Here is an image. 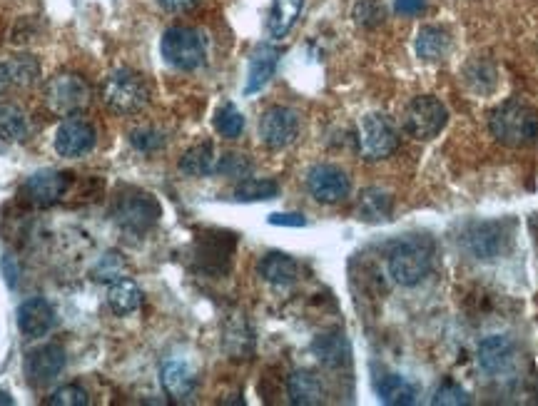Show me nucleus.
<instances>
[{
  "label": "nucleus",
  "mask_w": 538,
  "mask_h": 406,
  "mask_svg": "<svg viewBox=\"0 0 538 406\" xmlns=\"http://www.w3.org/2000/svg\"><path fill=\"white\" fill-rule=\"evenodd\" d=\"M45 100H48L50 110L70 118V115L80 113L90 103V90L83 78L65 73L45 85Z\"/></svg>",
  "instance_id": "6e6552de"
},
{
  "label": "nucleus",
  "mask_w": 538,
  "mask_h": 406,
  "mask_svg": "<svg viewBox=\"0 0 538 406\" xmlns=\"http://www.w3.org/2000/svg\"><path fill=\"white\" fill-rule=\"evenodd\" d=\"M377 392L384 404L394 406H409L414 404L416 399L414 384H409L404 377H399V374H387V377H382V382L377 384Z\"/></svg>",
  "instance_id": "bb28decb"
},
{
  "label": "nucleus",
  "mask_w": 538,
  "mask_h": 406,
  "mask_svg": "<svg viewBox=\"0 0 538 406\" xmlns=\"http://www.w3.org/2000/svg\"><path fill=\"white\" fill-rule=\"evenodd\" d=\"M160 53L167 65L190 73V70H197L205 65L207 40L200 30L187 28V25H175V28L165 30V35H162Z\"/></svg>",
  "instance_id": "7ed1b4c3"
},
{
  "label": "nucleus",
  "mask_w": 538,
  "mask_h": 406,
  "mask_svg": "<svg viewBox=\"0 0 538 406\" xmlns=\"http://www.w3.org/2000/svg\"><path fill=\"white\" fill-rule=\"evenodd\" d=\"M299 135V115L292 108L284 105H274L265 110L260 118V137L269 150H282V147L292 145Z\"/></svg>",
  "instance_id": "9b49d317"
},
{
  "label": "nucleus",
  "mask_w": 538,
  "mask_h": 406,
  "mask_svg": "<svg viewBox=\"0 0 538 406\" xmlns=\"http://www.w3.org/2000/svg\"><path fill=\"white\" fill-rule=\"evenodd\" d=\"M279 55H282V50L274 48V45L262 43L257 45L255 53H252L250 58V73H247V85H245V93H260L262 88L272 80L274 70H277L279 63Z\"/></svg>",
  "instance_id": "f3484780"
},
{
  "label": "nucleus",
  "mask_w": 538,
  "mask_h": 406,
  "mask_svg": "<svg viewBox=\"0 0 538 406\" xmlns=\"http://www.w3.org/2000/svg\"><path fill=\"white\" fill-rule=\"evenodd\" d=\"M394 200L389 192H384L382 187H367V190L359 195L357 215L364 222H382L392 215Z\"/></svg>",
  "instance_id": "393cba45"
},
{
  "label": "nucleus",
  "mask_w": 538,
  "mask_h": 406,
  "mask_svg": "<svg viewBox=\"0 0 538 406\" xmlns=\"http://www.w3.org/2000/svg\"><path fill=\"white\" fill-rule=\"evenodd\" d=\"M197 3H200V0H157V5H160L162 10H167V13H187V10L195 8Z\"/></svg>",
  "instance_id": "ea45409f"
},
{
  "label": "nucleus",
  "mask_w": 538,
  "mask_h": 406,
  "mask_svg": "<svg viewBox=\"0 0 538 406\" xmlns=\"http://www.w3.org/2000/svg\"><path fill=\"white\" fill-rule=\"evenodd\" d=\"M279 195V185L274 180H260V177H245L235 187L232 197L237 202H265Z\"/></svg>",
  "instance_id": "cd10ccee"
},
{
  "label": "nucleus",
  "mask_w": 538,
  "mask_h": 406,
  "mask_svg": "<svg viewBox=\"0 0 538 406\" xmlns=\"http://www.w3.org/2000/svg\"><path fill=\"white\" fill-rule=\"evenodd\" d=\"M215 130L227 140H235L245 130V118H242L240 110L232 103H225L222 108H217L215 113Z\"/></svg>",
  "instance_id": "c756f323"
},
{
  "label": "nucleus",
  "mask_w": 538,
  "mask_h": 406,
  "mask_svg": "<svg viewBox=\"0 0 538 406\" xmlns=\"http://www.w3.org/2000/svg\"><path fill=\"white\" fill-rule=\"evenodd\" d=\"M55 327V309L48 299L33 297L25 299L18 307V329L28 339H40Z\"/></svg>",
  "instance_id": "4468645a"
},
{
  "label": "nucleus",
  "mask_w": 538,
  "mask_h": 406,
  "mask_svg": "<svg viewBox=\"0 0 538 406\" xmlns=\"http://www.w3.org/2000/svg\"><path fill=\"white\" fill-rule=\"evenodd\" d=\"M399 147V133L387 115L369 113L359 123V150L367 160H384Z\"/></svg>",
  "instance_id": "0eeeda50"
},
{
  "label": "nucleus",
  "mask_w": 538,
  "mask_h": 406,
  "mask_svg": "<svg viewBox=\"0 0 538 406\" xmlns=\"http://www.w3.org/2000/svg\"><path fill=\"white\" fill-rule=\"evenodd\" d=\"M217 160H220V157H217L215 145H212V142H202V145L190 147V150L182 155L180 170L190 177H210L215 175Z\"/></svg>",
  "instance_id": "b1692460"
},
{
  "label": "nucleus",
  "mask_w": 538,
  "mask_h": 406,
  "mask_svg": "<svg viewBox=\"0 0 538 406\" xmlns=\"http://www.w3.org/2000/svg\"><path fill=\"white\" fill-rule=\"evenodd\" d=\"M123 270H125V265H123V260H120L118 252H108V255H105L103 260L93 267V279H100V282L110 279V282H115V279H120Z\"/></svg>",
  "instance_id": "f704fd0d"
},
{
  "label": "nucleus",
  "mask_w": 538,
  "mask_h": 406,
  "mask_svg": "<svg viewBox=\"0 0 538 406\" xmlns=\"http://www.w3.org/2000/svg\"><path fill=\"white\" fill-rule=\"evenodd\" d=\"M312 352L317 354L319 362L324 364V367H332L339 369L344 367V364H349V342L344 339V334H322V337L314 339L312 344Z\"/></svg>",
  "instance_id": "5701e85b"
},
{
  "label": "nucleus",
  "mask_w": 538,
  "mask_h": 406,
  "mask_svg": "<svg viewBox=\"0 0 538 406\" xmlns=\"http://www.w3.org/2000/svg\"><path fill=\"white\" fill-rule=\"evenodd\" d=\"M424 8H426V0H394V10H397L399 15H406V18L419 15Z\"/></svg>",
  "instance_id": "58836bf2"
},
{
  "label": "nucleus",
  "mask_w": 538,
  "mask_h": 406,
  "mask_svg": "<svg viewBox=\"0 0 538 406\" xmlns=\"http://www.w3.org/2000/svg\"><path fill=\"white\" fill-rule=\"evenodd\" d=\"M48 404L53 406H88L90 404V394L85 392L78 384H65V387L55 389L48 397Z\"/></svg>",
  "instance_id": "473e14b6"
},
{
  "label": "nucleus",
  "mask_w": 538,
  "mask_h": 406,
  "mask_svg": "<svg viewBox=\"0 0 538 406\" xmlns=\"http://www.w3.org/2000/svg\"><path fill=\"white\" fill-rule=\"evenodd\" d=\"M269 225L304 227L307 225V220H304V215H297V212H277V215H269Z\"/></svg>",
  "instance_id": "4c0bfd02"
},
{
  "label": "nucleus",
  "mask_w": 538,
  "mask_h": 406,
  "mask_svg": "<svg viewBox=\"0 0 538 406\" xmlns=\"http://www.w3.org/2000/svg\"><path fill=\"white\" fill-rule=\"evenodd\" d=\"M130 142H133L135 150L155 152V150H162V147H165V135L157 133V130H152V128L135 130V133L130 135Z\"/></svg>",
  "instance_id": "e433bc0d"
},
{
  "label": "nucleus",
  "mask_w": 538,
  "mask_h": 406,
  "mask_svg": "<svg viewBox=\"0 0 538 406\" xmlns=\"http://www.w3.org/2000/svg\"><path fill=\"white\" fill-rule=\"evenodd\" d=\"M95 142H98V133H95L93 125H90L88 120L70 115V118H65L63 123H60V128L55 130L53 145L60 157H83L93 150Z\"/></svg>",
  "instance_id": "ddd939ff"
},
{
  "label": "nucleus",
  "mask_w": 538,
  "mask_h": 406,
  "mask_svg": "<svg viewBox=\"0 0 538 406\" xmlns=\"http://www.w3.org/2000/svg\"><path fill=\"white\" fill-rule=\"evenodd\" d=\"M307 190L322 205H334V202H342L349 195L352 185H349V177L342 167L317 165L309 170Z\"/></svg>",
  "instance_id": "f8f14e48"
},
{
  "label": "nucleus",
  "mask_w": 538,
  "mask_h": 406,
  "mask_svg": "<svg viewBox=\"0 0 538 406\" xmlns=\"http://www.w3.org/2000/svg\"><path fill=\"white\" fill-rule=\"evenodd\" d=\"M28 135V123H25L23 110L15 105H0V142L13 145V142L25 140Z\"/></svg>",
  "instance_id": "c85d7f7f"
},
{
  "label": "nucleus",
  "mask_w": 538,
  "mask_h": 406,
  "mask_svg": "<svg viewBox=\"0 0 538 406\" xmlns=\"http://www.w3.org/2000/svg\"><path fill=\"white\" fill-rule=\"evenodd\" d=\"M13 85V80H10V73H8V65L0 63V95L5 93V90Z\"/></svg>",
  "instance_id": "a19ab883"
},
{
  "label": "nucleus",
  "mask_w": 538,
  "mask_h": 406,
  "mask_svg": "<svg viewBox=\"0 0 538 406\" xmlns=\"http://www.w3.org/2000/svg\"><path fill=\"white\" fill-rule=\"evenodd\" d=\"M250 172H252V162L247 160L245 155H240V152H225V155H220V160H217V167H215V175L235 177V180H245Z\"/></svg>",
  "instance_id": "7c9ffc66"
},
{
  "label": "nucleus",
  "mask_w": 538,
  "mask_h": 406,
  "mask_svg": "<svg viewBox=\"0 0 538 406\" xmlns=\"http://www.w3.org/2000/svg\"><path fill=\"white\" fill-rule=\"evenodd\" d=\"M302 5L304 0H272L267 20L269 38L274 40L287 38V33L294 28V23H297L299 13H302Z\"/></svg>",
  "instance_id": "4be33fe9"
},
{
  "label": "nucleus",
  "mask_w": 538,
  "mask_h": 406,
  "mask_svg": "<svg viewBox=\"0 0 538 406\" xmlns=\"http://www.w3.org/2000/svg\"><path fill=\"white\" fill-rule=\"evenodd\" d=\"M289 402L297 406H319L327 402V387L314 372H294L287 382Z\"/></svg>",
  "instance_id": "6ab92c4d"
},
{
  "label": "nucleus",
  "mask_w": 538,
  "mask_h": 406,
  "mask_svg": "<svg viewBox=\"0 0 538 406\" xmlns=\"http://www.w3.org/2000/svg\"><path fill=\"white\" fill-rule=\"evenodd\" d=\"M160 382L167 397L175 399V402H187V399L192 397V392H195L197 379H195V372H192L185 362H180V359H170V362L162 364Z\"/></svg>",
  "instance_id": "dca6fc26"
},
{
  "label": "nucleus",
  "mask_w": 538,
  "mask_h": 406,
  "mask_svg": "<svg viewBox=\"0 0 538 406\" xmlns=\"http://www.w3.org/2000/svg\"><path fill=\"white\" fill-rule=\"evenodd\" d=\"M354 20L364 28H377L379 23H384V5L379 0H359L354 5Z\"/></svg>",
  "instance_id": "72a5a7b5"
},
{
  "label": "nucleus",
  "mask_w": 538,
  "mask_h": 406,
  "mask_svg": "<svg viewBox=\"0 0 538 406\" xmlns=\"http://www.w3.org/2000/svg\"><path fill=\"white\" fill-rule=\"evenodd\" d=\"M5 65H8L10 80H13L15 85H30V83H35L40 75L38 60L30 58V55H18V58H13Z\"/></svg>",
  "instance_id": "2f4dec72"
},
{
  "label": "nucleus",
  "mask_w": 538,
  "mask_h": 406,
  "mask_svg": "<svg viewBox=\"0 0 538 406\" xmlns=\"http://www.w3.org/2000/svg\"><path fill=\"white\" fill-rule=\"evenodd\" d=\"M449 113L434 95H419L404 110V130L414 140H434L444 130Z\"/></svg>",
  "instance_id": "423d86ee"
},
{
  "label": "nucleus",
  "mask_w": 538,
  "mask_h": 406,
  "mask_svg": "<svg viewBox=\"0 0 538 406\" xmlns=\"http://www.w3.org/2000/svg\"><path fill=\"white\" fill-rule=\"evenodd\" d=\"M431 252L429 242L424 240H404L389 252V274L402 287H414L426 274L431 272Z\"/></svg>",
  "instance_id": "39448f33"
},
{
  "label": "nucleus",
  "mask_w": 538,
  "mask_h": 406,
  "mask_svg": "<svg viewBox=\"0 0 538 406\" xmlns=\"http://www.w3.org/2000/svg\"><path fill=\"white\" fill-rule=\"evenodd\" d=\"M451 50V38L444 28L439 25H424L416 35V55H419L424 63H436V60H444Z\"/></svg>",
  "instance_id": "aec40b11"
},
{
  "label": "nucleus",
  "mask_w": 538,
  "mask_h": 406,
  "mask_svg": "<svg viewBox=\"0 0 538 406\" xmlns=\"http://www.w3.org/2000/svg\"><path fill=\"white\" fill-rule=\"evenodd\" d=\"M489 130L501 145L526 147L538 137V113L521 100H509L489 115Z\"/></svg>",
  "instance_id": "f257e3e1"
},
{
  "label": "nucleus",
  "mask_w": 538,
  "mask_h": 406,
  "mask_svg": "<svg viewBox=\"0 0 538 406\" xmlns=\"http://www.w3.org/2000/svg\"><path fill=\"white\" fill-rule=\"evenodd\" d=\"M65 349L60 344H43V347L33 349V352L25 354L23 372L28 377V384L35 389L50 387L55 379L60 377V372L65 369Z\"/></svg>",
  "instance_id": "1a4fd4ad"
},
{
  "label": "nucleus",
  "mask_w": 538,
  "mask_h": 406,
  "mask_svg": "<svg viewBox=\"0 0 538 406\" xmlns=\"http://www.w3.org/2000/svg\"><path fill=\"white\" fill-rule=\"evenodd\" d=\"M516 347L509 337L504 334H494V337L484 339L479 347V364L486 374H501L511 367L514 362Z\"/></svg>",
  "instance_id": "a211bd4d"
},
{
  "label": "nucleus",
  "mask_w": 538,
  "mask_h": 406,
  "mask_svg": "<svg viewBox=\"0 0 538 406\" xmlns=\"http://www.w3.org/2000/svg\"><path fill=\"white\" fill-rule=\"evenodd\" d=\"M15 404V399L10 397L8 392H3V389H0V406H13Z\"/></svg>",
  "instance_id": "79ce46f5"
},
{
  "label": "nucleus",
  "mask_w": 538,
  "mask_h": 406,
  "mask_svg": "<svg viewBox=\"0 0 538 406\" xmlns=\"http://www.w3.org/2000/svg\"><path fill=\"white\" fill-rule=\"evenodd\" d=\"M103 98L110 110L120 115H135L150 103V88L135 70H115L103 85Z\"/></svg>",
  "instance_id": "20e7f679"
},
{
  "label": "nucleus",
  "mask_w": 538,
  "mask_h": 406,
  "mask_svg": "<svg viewBox=\"0 0 538 406\" xmlns=\"http://www.w3.org/2000/svg\"><path fill=\"white\" fill-rule=\"evenodd\" d=\"M108 304L118 317H130L142 307V289L128 277L115 279L108 289Z\"/></svg>",
  "instance_id": "412c9836"
},
{
  "label": "nucleus",
  "mask_w": 538,
  "mask_h": 406,
  "mask_svg": "<svg viewBox=\"0 0 538 406\" xmlns=\"http://www.w3.org/2000/svg\"><path fill=\"white\" fill-rule=\"evenodd\" d=\"M73 185V175L63 170H40L25 180L20 195L35 207H50Z\"/></svg>",
  "instance_id": "9d476101"
},
{
  "label": "nucleus",
  "mask_w": 538,
  "mask_h": 406,
  "mask_svg": "<svg viewBox=\"0 0 538 406\" xmlns=\"http://www.w3.org/2000/svg\"><path fill=\"white\" fill-rule=\"evenodd\" d=\"M160 212V202L150 192L128 187V190H123L115 197L113 220L128 235H145V232H150L157 225Z\"/></svg>",
  "instance_id": "f03ea898"
},
{
  "label": "nucleus",
  "mask_w": 538,
  "mask_h": 406,
  "mask_svg": "<svg viewBox=\"0 0 538 406\" xmlns=\"http://www.w3.org/2000/svg\"><path fill=\"white\" fill-rule=\"evenodd\" d=\"M506 242H509V237H506L504 225H499V222H481V225L471 227L469 235H466V247L479 260L499 257L506 250Z\"/></svg>",
  "instance_id": "2eb2a0df"
},
{
  "label": "nucleus",
  "mask_w": 538,
  "mask_h": 406,
  "mask_svg": "<svg viewBox=\"0 0 538 406\" xmlns=\"http://www.w3.org/2000/svg\"><path fill=\"white\" fill-rule=\"evenodd\" d=\"M260 274L269 284H292L294 279H297L299 267L297 262L289 255H284V252H269V255L262 257Z\"/></svg>",
  "instance_id": "a878e982"
},
{
  "label": "nucleus",
  "mask_w": 538,
  "mask_h": 406,
  "mask_svg": "<svg viewBox=\"0 0 538 406\" xmlns=\"http://www.w3.org/2000/svg\"><path fill=\"white\" fill-rule=\"evenodd\" d=\"M431 404H444V406H466L469 404V394L464 392V389L459 387V384H441L439 389H436L434 399H431Z\"/></svg>",
  "instance_id": "c9c22d12"
}]
</instances>
